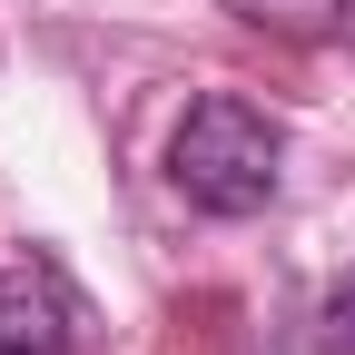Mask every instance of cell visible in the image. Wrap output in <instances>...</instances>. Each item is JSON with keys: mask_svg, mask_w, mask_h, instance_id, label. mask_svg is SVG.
Segmentation results:
<instances>
[{"mask_svg": "<svg viewBox=\"0 0 355 355\" xmlns=\"http://www.w3.org/2000/svg\"><path fill=\"white\" fill-rule=\"evenodd\" d=\"M0 355H69V296L40 266H0Z\"/></svg>", "mask_w": 355, "mask_h": 355, "instance_id": "obj_2", "label": "cell"}, {"mask_svg": "<svg viewBox=\"0 0 355 355\" xmlns=\"http://www.w3.org/2000/svg\"><path fill=\"white\" fill-rule=\"evenodd\" d=\"M277 168H286L277 119L247 109V99H227V89L198 99L188 119H178V139H168V188L198 217H257L266 198H277Z\"/></svg>", "mask_w": 355, "mask_h": 355, "instance_id": "obj_1", "label": "cell"}, {"mask_svg": "<svg viewBox=\"0 0 355 355\" xmlns=\"http://www.w3.org/2000/svg\"><path fill=\"white\" fill-rule=\"evenodd\" d=\"M326 355H355V286L326 306Z\"/></svg>", "mask_w": 355, "mask_h": 355, "instance_id": "obj_4", "label": "cell"}, {"mask_svg": "<svg viewBox=\"0 0 355 355\" xmlns=\"http://www.w3.org/2000/svg\"><path fill=\"white\" fill-rule=\"evenodd\" d=\"M217 10H237V20L266 30V40H326V30H345L355 0H217Z\"/></svg>", "mask_w": 355, "mask_h": 355, "instance_id": "obj_3", "label": "cell"}]
</instances>
